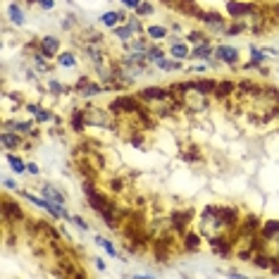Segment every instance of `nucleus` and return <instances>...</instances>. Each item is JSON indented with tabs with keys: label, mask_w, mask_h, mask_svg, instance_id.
<instances>
[{
	"label": "nucleus",
	"mask_w": 279,
	"mask_h": 279,
	"mask_svg": "<svg viewBox=\"0 0 279 279\" xmlns=\"http://www.w3.org/2000/svg\"><path fill=\"white\" fill-rule=\"evenodd\" d=\"M141 98H134V96H119L115 101H110V112L112 115H134L141 105H138Z\"/></svg>",
	"instance_id": "1"
},
{
	"label": "nucleus",
	"mask_w": 279,
	"mask_h": 279,
	"mask_svg": "<svg viewBox=\"0 0 279 279\" xmlns=\"http://www.w3.org/2000/svg\"><path fill=\"white\" fill-rule=\"evenodd\" d=\"M110 115H112L110 110H101V108H86L84 110L86 124H93V127H110L112 124Z\"/></svg>",
	"instance_id": "2"
},
{
	"label": "nucleus",
	"mask_w": 279,
	"mask_h": 279,
	"mask_svg": "<svg viewBox=\"0 0 279 279\" xmlns=\"http://www.w3.org/2000/svg\"><path fill=\"white\" fill-rule=\"evenodd\" d=\"M86 196H88V203H91V208L98 212V215H101L103 210H108V208L112 205L110 201H108V196H103L101 191H98L96 186H91V184H86Z\"/></svg>",
	"instance_id": "3"
},
{
	"label": "nucleus",
	"mask_w": 279,
	"mask_h": 279,
	"mask_svg": "<svg viewBox=\"0 0 279 279\" xmlns=\"http://www.w3.org/2000/svg\"><path fill=\"white\" fill-rule=\"evenodd\" d=\"M3 220H5V224H10V222H19V220H24V212H22V208H19L17 203H12L10 198H5V205H3Z\"/></svg>",
	"instance_id": "4"
},
{
	"label": "nucleus",
	"mask_w": 279,
	"mask_h": 279,
	"mask_svg": "<svg viewBox=\"0 0 279 279\" xmlns=\"http://www.w3.org/2000/svg\"><path fill=\"white\" fill-rule=\"evenodd\" d=\"M198 19H203L205 24L210 26V29H215V31H227L224 17H222V15H217V12H201V15H198Z\"/></svg>",
	"instance_id": "5"
},
{
	"label": "nucleus",
	"mask_w": 279,
	"mask_h": 279,
	"mask_svg": "<svg viewBox=\"0 0 279 279\" xmlns=\"http://www.w3.org/2000/svg\"><path fill=\"white\" fill-rule=\"evenodd\" d=\"M58 48H60V41L55 36H45V38H41V43H38V53H41L43 58H55Z\"/></svg>",
	"instance_id": "6"
},
{
	"label": "nucleus",
	"mask_w": 279,
	"mask_h": 279,
	"mask_svg": "<svg viewBox=\"0 0 279 279\" xmlns=\"http://www.w3.org/2000/svg\"><path fill=\"white\" fill-rule=\"evenodd\" d=\"M186 84H189V88H194V91L210 96V93H215L217 81H212V79H196V81H186Z\"/></svg>",
	"instance_id": "7"
},
{
	"label": "nucleus",
	"mask_w": 279,
	"mask_h": 279,
	"mask_svg": "<svg viewBox=\"0 0 279 279\" xmlns=\"http://www.w3.org/2000/svg\"><path fill=\"white\" fill-rule=\"evenodd\" d=\"M217 58H220L222 62L237 65V62H239V53H237V48H231V45H220V48H217Z\"/></svg>",
	"instance_id": "8"
},
{
	"label": "nucleus",
	"mask_w": 279,
	"mask_h": 279,
	"mask_svg": "<svg viewBox=\"0 0 279 279\" xmlns=\"http://www.w3.org/2000/svg\"><path fill=\"white\" fill-rule=\"evenodd\" d=\"M191 217H194L191 210H174L172 212V224H174V229H184L191 222Z\"/></svg>",
	"instance_id": "9"
},
{
	"label": "nucleus",
	"mask_w": 279,
	"mask_h": 279,
	"mask_svg": "<svg viewBox=\"0 0 279 279\" xmlns=\"http://www.w3.org/2000/svg\"><path fill=\"white\" fill-rule=\"evenodd\" d=\"M0 141H3L5 148H19V146H22V136H19L17 131H15V134H12V131H3Z\"/></svg>",
	"instance_id": "10"
},
{
	"label": "nucleus",
	"mask_w": 279,
	"mask_h": 279,
	"mask_svg": "<svg viewBox=\"0 0 279 279\" xmlns=\"http://www.w3.org/2000/svg\"><path fill=\"white\" fill-rule=\"evenodd\" d=\"M234 91H237V84H234V81H217V86H215V96H217V98H227V96H231Z\"/></svg>",
	"instance_id": "11"
},
{
	"label": "nucleus",
	"mask_w": 279,
	"mask_h": 279,
	"mask_svg": "<svg viewBox=\"0 0 279 279\" xmlns=\"http://www.w3.org/2000/svg\"><path fill=\"white\" fill-rule=\"evenodd\" d=\"M260 234L265 239H279V222H265L260 227Z\"/></svg>",
	"instance_id": "12"
},
{
	"label": "nucleus",
	"mask_w": 279,
	"mask_h": 279,
	"mask_svg": "<svg viewBox=\"0 0 279 279\" xmlns=\"http://www.w3.org/2000/svg\"><path fill=\"white\" fill-rule=\"evenodd\" d=\"M72 129L74 131H84V127H86V117H84V110H74L72 112Z\"/></svg>",
	"instance_id": "13"
},
{
	"label": "nucleus",
	"mask_w": 279,
	"mask_h": 279,
	"mask_svg": "<svg viewBox=\"0 0 279 279\" xmlns=\"http://www.w3.org/2000/svg\"><path fill=\"white\" fill-rule=\"evenodd\" d=\"M122 17H124L122 12H115V10H110V12H105V15L101 17V22H103L105 26H112V29H115V26H117V22H119Z\"/></svg>",
	"instance_id": "14"
},
{
	"label": "nucleus",
	"mask_w": 279,
	"mask_h": 279,
	"mask_svg": "<svg viewBox=\"0 0 279 279\" xmlns=\"http://www.w3.org/2000/svg\"><path fill=\"white\" fill-rule=\"evenodd\" d=\"M191 55L194 58H203V60H208L212 55V48H210V43L205 41V43H201V45H194V51H191Z\"/></svg>",
	"instance_id": "15"
},
{
	"label": "nucleus",
	"mask_w": 279,
	"mask_h": 279,
	"mask_svg": "<svg viewBox=\"0 0 279 279\" xmlns=\"http://www.w3.org/2000/svg\"><path fill=\"white\" fill-rule=\"evenodd\" d=\"M146 34L151 36L153 41H162V38H165L169 31L165 29V26H148V29H146Z\"/></svg>",
	"instance_id": "16"
},
{
	"label": "nucleus",
	"mask_w": 279,
	"mask_h": 279,
	"mask_svg": "<svg viewBox=\"0 0 279 279\" xmlns=\"http://www.w3.org/2000/svg\"><path fill=\"white\" fill-rule=\"evenodd\" d=\"M43 194H45V198H48L51 203H58V205L65 203V198H62V196H60V191H55L53 186H43Z\"/></svg>",
	"instance_id": "17"
},
{
	"label": "nucleus",
	"mask_w": 279,
	"mask_h": 279,
	"mask_svg": "<svg viewBox=\"0 0 279 279\" xmlns=\"http://www.w3.org/2000/svg\"><path fill=\"white\" fill-rule=\"evenodd\" d=\"M29 112H31L38 122H51V119H53L51 112H45L43 108H38V105H29Z\"/></svg>",
	"instance_id": "18"
},
{
	"label": "nucleus",
	"mask_w": 279,
	"mask_h": 279,
	"mask_svg": "<svg viewBox=\"0 0 279 279\" xmlns=\"http://www.w3.org/2000/svg\"><path fill=\"white\" fill-rule=\"evenodd\" d=\"M172 55H174V58L177 60H184V58H189V55H191V51H189V45H184V43H174V45H172Z\"/></svg>",
	"instance_id": "19"
},
{
	"label": "nucleus",
	"mask_w": 279,
	"mask_h": 279,
	"mask_svg": "<svg viewBox=\"0 0 279 279\" xmlns=\"http://www.w3.org/2000/svg\"><path fill=\"white\" fill-rule=\"evenodd\" d=\"M198 246H201L198 234H186V237H184V248H186V251H196Z\"/></svg>",
	"instance_id": "20"
},
{
	"label": "nucleus",
	"mask_w": 279,
	"mask_h": 279,
	"mask_svg": "<svg viewBox=\"0 0 279 279\" xmlns=\"http://www.w3.org/2000/svg\"><path fill=\"white\" fill-rule=\"evenodd\" d=\"M58 62L62 65V67H74V65H76V58H74V53H60V55H58Z\"/></svg>",
	"instance_id": "21"
},
{
	"label": "nucleus",
	"mask_w": 279,
	"mask_h": 279,
	"mask_svg": "<svg viewBox=\"0 0 279 279\" xmlns=\"http://www.w3.org/2000/svg\"><path fill=\"white\" fill-rule=\"evenodd\" d=\"M10 19H12L15 24H22V22H24V15H22V8H17V5H10Z\"/></svg>",
	"instance_id": "22"
},
{
	"label": "nucleus",
	"mask_w": 279,
	"mask_h": 279,
	"mask_svg": "<svg viewBox=\"0 0 279 279\" xmlns=\"http://www.w3.org/2000/svg\"><path fill=\"white\" fill-rule=\"evenodd\" d=\"M8 162L10 165H12V169H15V172H17V174H22V172H24L26 169V165L22 160H19L17 155H8Z\"/></svg>",
	"instance_id": "23"
},
{
	"label": "nucleus",
	"mask_w": 279,
	"mask_h": 279,
	"mask_svg": "<svg viewBox=\"0 0 279 279\" xmlns=\"http://www.w3.org/2000/svg\"><path fill=\"white\" fill-rule=\"evenodd\" d=\"M189 151H184V160H189V162H198L201 160V153L196 151V146H186Z\"/></svg>",
	"instance_id": "24"
},
{
	"label": "nucleus",
	"mask_w": 279,
	"mask_h": 279,
	"mask_svg": "<svg viewBox=\"0 0 279 279\" xmlns=\"http://www.w3.org/2000/svg\"><path fill=\"white\" fill-rule=\"evenodd\" d=\"M115 34H117L122 41H127V38L134 36V29H131V26H119V29H115Z\"/></svg>",
	"instance_id": "25"
},
{
	"label": "nucleus",
	"mask_w": 279,
	"mask_h": 279,
	"mask_svg": "<svg viewBox=\"0 0 279 279\" xmlns=\"http://www.w3.org/2000/svg\"><path fill=\"white\" fill-rule=\"evenodd\" d=\"M151 12H153L151 3H141V5H138V10H136V15H138V17H146V15H151Z\"/></svg>",
	"instance_id": "26"
},
{
	"label": "nucleus",
	"mask_w": 279,
	"mask_h": 279,
	"mask_svg": "<svg viewBox=\"0 0 279 279\" xmlns=\"http://www.w3.org/2000/svg\"><path fill=\"white\" fill-rule=\"evenodd\" d=\"M189 41L194 43V45H201V43H205V36L201 34V31H191V34H189Z\"/></svg>",
	"instance_id": "27"
},
{
	"label": "nucleus",
	"mask_w": 279,
	"mask_h": 279,
	"mask_svg": "<svg viewBox=\"0 0 279 279\" xmlns=\"http://www.w3.org/2000/svg\"><path fill=\"white\" fill-rule=\"evenodd\" d=\"M98 241H101V244H103V248H105V251H108V253H110V255H117V251H115V246H112L110 241H105V239H98Z\"/></svg>",
	"instance_id": "28"
},
{
	"label": "nucleus",
	"mask_w": 279,
	"mask_h": 279,
	"mask_svg": "<svg viewBox=\"0 0 279 279\" xmlns=\"http://www.w3.org/2000/svg\"><path fill=\"white\" fill-rule=\"evenodd\" d=\"M122 5H127V8H131V10H138L141 0H122Z\"/></svg>",
	"instance_id": "29"
},
{
	"label": "nucleus",
	"mask_w": 279,
	"mask_h": 279,
	"mask_svg": "<svg viewBox=\"0 0 279 279\" xmlns=\"http://www.w3.org/2000/svg\"><path fill=\"white\" fill-rule=\"evenodd\" d=\"M34 3H38L43 10H51L53 5H55V0H34Z\"/></svg>",
	"instance_id": "30"
},
{
	"label": "nucleus",
	"mask_w": 279,
	"mask_h": 279,
	"mask_svg": "<svg viewBox=\"0 0 279 279\" xmlns=\"http://www.w3.org/2000/svg\"><path fill=\"white\" fill-rule=\"evenodd\" d=\"M51 91L53 93H62V86H60L58 81H53V84H51Z\"/></svg>",
	"instance_id": "31"
},
{
	"label": "nucleus",
	"mask_w": 279,
	"mask_h": 279,
	"mask_svg": "<svg viewBox=\"0 0 279 279\" xmlns=\"http://www.w3.org/2000/svg\"><path fill=\"white\" fill-rule=\"evenodd\" d=\"M76 224V227H81V229H86V224H84V220H81V217H74V220H72Z\"/></svg>",
	"instance_id": "32"
},
{
	"label": "nucleus",
	"mask_w": 279,
	"mask_h": 279,
	"mask_svg": "<svg viewBox=\"0 0 279 279\" xmlns=\"http://www.w3.org/2000/svg\"><path fill=\"white\" fill-rule=\"evenodd\" d=\"M26 169H29L31 174H38V167H36V165H26Z\"/></svg>",
	"instance_id": "33"
}]
</instances>
